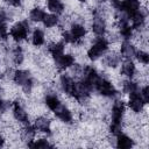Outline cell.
I'll list each match as a JSON object with an SVG mask.
<instances>
[{
	"instance_id": "6da1fadb",
	"label": "cell",
	"mask_w": 149,
	"mask_h": 149,
	"mask_svg": "<svg viewBox=\"0 0 149 149\" xmlns=\"http://www.w3.org/2000/svg\"><path fill=\"white\" fill-rule=\"evenodd\" d=\"M108 50V41L104 37H98L94 43L91 45V48L87 50V57L91 61L99 59L106 51Z\"/></svg>"
},
{
	"instance_id": "7a4b0ae2",
	"label": "cell",
	"mask_w": 149,
	"mask_h": 149,
	"mask_svg": "<svg viewBox=\"0 0 149 149\" xmlns=\"http://www.w3.org/2000/svg\"><path fill=\"white\" fill-rule=\"evenodd\" d=\"M10 37L15 42L24 41L29 34V23L28 21H19L10 28Z\"/></svg>"
},
{
	"instance_id": "3957f363",
	"label": "cell",
	"mask_w": 149,
	"mask_h": 149,
	"mask_svg": "<svg viewBox=\"0 0 149 149\" xmlns=\"http://www.w3.org/2000/svg\"><path fill=\"white\" fill-rule=\"evenodd\" d=\"M94 88L104 97H114L116 93L114 85L109 80H107L106 78H100V80L97 83Z\"/></svg>"
},
{
	"instance_id": "277c9868",
	"label": "cell",
	"mask_w": 149,
	"mask_h": 149,
	"mask_svg": "<svg viewBox=\"0 0 149 149\" xmlns=\"http://www.w3.org/2000/svg\"><path fill=\"white\" fill-rule=\"evenodd\" d=\"M144 105H147L142 97L140 95V90L137 92H134L132 94H129V100H128V106L130 107V109L135 113H141L143 111Z\"/></svg>"
},
{
	"instance_id": "5b68a950",
	"label": "cell",
	"mask_w": 149,
	"mask_h": 149,
	"mask_svg": "<svg viewBox=\"0 0 149 149\" xmlns=\"http://www.w3.org/2000/svg\"><path fill=\"white\" fill-rule=\"evenodd\" d=\"M92 30L97 36H104L106 33V22L102 19V15L99 13H94V19L92 22Z\"/></svg>"
},
{
	"instance_id": "8992f818",
	"label": "cell",
	"mask_w": 149,
	"mask_h": 149,
	"mask_svg": "<svg viewBox=\"0 0 149 149\" xmlns=\"http://www.w3.org/2000/svg\"><path fill=\"white\" fill-rule=\"evenodd\" d=\"M135 54H136L135 47L128 40H125L121 43V47H120V55H122L126 59H132L133 61V58H135Z\"/></svg>"
},
{
	"instance_id": "52a82bcc",
	"label": "cell",
	"mask_w": 149,
	"mask_h": 149,
	"mask_svg": "<svg viewBox=\"0 0 149 149\" xmlns=\"http://www.w3.org/2000/svg\"><path fill=\"white\" fill-rule=\"evenodd\" d=\"M59 83H61L62 90H63L66 94L71 95V94H72V91H73V87H74V80H73V78H72L70 74L64 73V74L61 76Z\"/></svg>"
},
{
	"instance_id": "ba28073f",
	"label": "cell",
	"mask_w": 149,
	"mask_h": 149,
	"mask_svg": "<svg viewBox=\"0 0 149 149\" xmlns=\"http://www.w3.org/2000/svg\"><path fill=\"white\" fill-rule=\"evenodd\" d=\"M13 116L19 122H22L26 125L28 123V113L19 102H15L13 106Z\"/></svg>"
},
{
	"instance_id": "9c48e42d",
	"label": "cell",
	"mask_w": 149,
	"mask_h": 149,
	"mask_svg": "<svg viewBox=\"0 0 149 149\" xmlns=\"http://www.w3.org/2000/svg\"><path fill=\"white\" fill-rule=\"evenodd\" d=\"M54 112H55L56 116H57L61 121H63L64 123H71V122H72V113H71V111H70L68 107L63 106L62 104H61V106H59L57 109H55Z\"/></svg>"
},
{
	"instance_id": "30bf717a",
	"label": "cell",
	"mask_w": 149,
	"mask_h": 149,
	"mask_svg": "<svg viewBox=\"0 0 149 149\" xmlns=\"http://www.w3.org/2000/svg\"><path fill=\"white\" fill-rule=\"evenodd\" d=\"M55 62H56V65L58 69H69L70 66H72L74 64V57L69 54H63L62 56L56 58Z\"/></svg>"
},
{
	"instance_id": "8fae6325",
	"label": "cell",
	"mask_w": 149,
	"mask_h": 149,
	"mask_svg": "<svg viewBox=\"0 0 149 149\" xmlns=\"http://www.w3.org/2000/svg\"><path fill=\"white\" fill-rule=\"evenodd\" d=\"M50 125H51V121H50L49 118H47V116H40V118H37L35 120L34 127L36 128L37 132L50 134Z\"/></svg>"
},
{
	"instance_id": "7c38bea8",
	"label": "cell",
	"mask_w": 149,
	"mask_h": 149,
	"mask_svg": "<svg viewBox=\"0 0 149 149\" xmlns=\"http://www.w3.org/2000/svg\"><path fill=\"white\" fill-rule=\"evenodd\" d=\"M141 7V3L139 0H123L122 1V12H125L128 17L139 10Z\"/></svg>"
},
{
	"instance_id": "4fadbf2b",
	"label": "cell",
	"mask_w": 149,
	"mask_h": 149,
	"mask_svg": "<svg viewBox=\"0 0 149 149\" xmlns=\"http://www.w3.org/2000/svg\"><path fill=\"white\" fill-rule=\"evenodd\" d=\"M116 136V143L115 146L118 148H121V149H128V148H132L134 146V140L132 137H129L128 135L126 134H122V133H119Z\"/></svg>"
},
{
	"instance_id": "5bb4252c",
	"label": "cell",
	"mask_w": 149,
	"mask_h": 149,
	"mask_svg": "<svg viewBox=\"0 0 149 149\" xmlns=\"http://www.w3.org/2000/svg\"><path fill=\"white\" fill-rule=\"evenodd\" d=\"M136 72V66L134 64V62L132 59H126L123 63H122V66H121V73L128 78H132L134 77Z\"/></svg>"
},
{
	"instance_id": "9a60e30c",
	"label": "cell",
	"mask_w": 149,
	"mask_h": 149,
	"mask_svg": "<svg viewBox=\"0 0 149 149\" xmlns=\"http://www.w3.org/2000/svg\"><path fill=\"white\" fill-rule=\"evenodd\" d=\"M120 61H121V56H120V54H118V52H115V51L108 54V55L104 58L105 65L108 66V68H112V69L116 68V66L120 64Z\"/></svg>"
},
{
	"instance_id": "2e32d148",
	"label": "cell",
	"mask_w": 149,
	"mask_h": 149,
	"mask_svg": "<svg viewBox=\"0 0 149 149\" xmlns=\"http://www.w3.org/2000/svg\"><path fill=\"white\" fill-rule=\"evenodd\" d=\"M29 79H30V74L27 70H17V71L14 72L13 80L15 81V84H17L20 86L24 85Z\"/></svg>"
},
{
	"instance_id": "e0dca14e",
	"label": "cell",
	"mask_w": 149,
	"mask_h": 149,
	"mask_svg": "<svg viewBox=\"0 0 149 149\" xmlns=\"http://www.w3.org/2000/svg\"><path fill=\"white\" fill-rule=\"evenodd\" d=\"M64 43L63 42H54L52 44H50L49 45V48H48V50H49V52L51 54V56L56 59V58H58L59 56H62L63 54H64Z\"/></svg>"
},
{
	"instance_id": "ac0fdd59",
	"label": "cell",
	"mask_w": 149,
	"mask_h": 149,
	"mask_svg": "<svg viewBox=\"0 0 149 149\" xmlns=\"http://www.w3.org/2000/svg\"><path fill=\"white\" fill-rule=\"evenodd\" d=\"M70 31H71V34L74 36V38H76L77 41H80V40L84 38L85 35H86V29H85V27H84L83 24H80V23H73V24L71 26Z\"/></svg>"
},
{
	"instance_id": "d6986e66",
	"label": "cell",
	"mask_w": 149,
	"mask_h": 149,
	"mask_svg": "<svg viewBox=\"0 0 149 149\" xmlns=\"http://www.w3.org/2000/svg\"><path fill=\"white\" fill-rule=\"evenodd\" d=\"M47 6H48L49 10L56 15L62 14L64 10V6L61 0H47Z\"/></svg>"
},
{
	"instance_id": "ffe728a7",
	"label": "cell",
	"mask_w": 149,
	"mask_h": 149,
	"mask_svg": "<svg viewBox=\"0 0 149 149\" xmlns=\"http://www.w3.org/2000/svg\"><path fill=\"white\" fill-rule=\"evenodd\" d=\"M44 104L51 111H55L61 106V101L56 94H47L44 98Z\"/></svg>"
},
{
	"instance_id": "44dd1931",
	"label": "cell",
	"mask_w": 149,
	"mask_h": 149,
	"mask_svg": "<svg viewBox=\"0 0 149 149\" xmlns=\"http://www.w3.org/2000/svg\"><path fill=\"white\" fill-rule=\"evenodd\" d=\"M30 148H38V149H47L52 148V144L47 139H38V140H30L27 144Z\"/></svg>"
},
{
	"instance_id": "7402d4cb",
	"label": "cell",
	"mask_w": 149,
	"mask_h": 149,
	"mask_svg": "<svg viewBox=\"0 0 149 149\" xmlns=\"http://www.w3.org/2000/svg\"><path fill=\"white\" fill-rule=\"evenodd\" d=\"M44 15H45V13L40 7H34L29 13V17L33 22H42Z\"/></svg>"
},
{
	"instance_id": "603a6c76",
	"label": "cell",
	"mask_w": 149,
	"mask_h": 149,
	"mask_svg": "<svg viewBox=\"0 0 149 149\" xmlns=\"http://www.w3.org/2000/svg\"><path fill=\"white\" fill-rule=\"evenodd\" d=\"M44 40H45V35L44 33L41 30V29H35L33 31V35H31V42L34 45L38 47V45H42L44 43Z\"/></svg>"
},
{
	"instance_id": "cb8c5ba5",
	"label": "cell",
	"mask_w": 149,
	"mask_h": 149,
	"mask_svg": "<svg viewBox=\"0 0 149 149\" xmlns=\"http://www.w3.org/2000/svg\"><path fill=\"white\" fill-rule=\"evenodd\" d=\"M43 24L45 26V27H48V28H52V27H55L58 22H59V19H58V16L56 15V14H45L44 15V17H43Z\"/></svg>"
},
{
	"instance_id": "d4e9b609",
	"label": "cell",
	"mask_w": 149,
	"mask_h": 149,
	"mask_svg": "<svg viewBox=\"0 0 149 149\" xmlns=\"http://www.w3.org/2000/svg\"><path fill=\"white\" fill-rule=\"evenodd\" d=\"M122 90H123V92L126 94L129 95V94L139 91V85H137V83H135L133 80H127V81H125L122 84Z\"/></svg>"
},
{
	"instance_id": "484cf974",
	"label": "cell",
	"mask_w": 149,
	"mask_h": 149,
	"mask_svg": "<svg viewBox=\"0 0 149 149\" xmlns=\"http://www.w3.org/2000/svg\"><path fill=\"white\" fill-rule=\"evenodd\" d=\"M12 59H13V62H14L15 64H17V65H20V64H22V63H23L24 55H23V52H22V49H21V48L16 47V48L14 49V51H13V56H12Z\"/></svg>"
},
{
	"instance_id": "4316f807",
	"label": "cell",
	"mask_w": 149,
	"mask_h": 149,
	"mask_svg": "<svg viewBox=\"0 0 149 149\" xmlns=\"http://www.w3.org/2000/svg\"><path fill=\"white\" fill-rule=\"evenodd\" d=\"M135 58H136L141 64H143V65H147L148 62H149V56H148L147 51H144V50L136 51V54H135Z\"/></svg>"
},
{
	"instance_id": "83f0119b",
	"label": "cell",
	"mask_w": 149,
	"mask_h": 149,
	"mask_svg": "<svg viewBox=\"0 0 149 149\" xmlns=\"http://www.w3.org/2000/svg\"><path fill=\"white\" fill-rule=\"evenodd\" d=\"M140 95L142 97L143 101H144L146 104H148V101H149V87H148L147 85L143 86V87L140 90Z\"/></svg>"
},
{
	"instance_id": "f1b7e54d",
	"label": "cell",
	"mask_w": 149,
	"mask_h": 149,
	"mask_svg": "<svg viewBox=\"0 0 149 149\" xmlns=\"http://www.w3.org/2000/svg\"><path fill=\"white\" fill-rule=\"evenodd\" d=\"M10 107V102L8 100L0 99V112H6Z\"/></svg>"
},
{
	"instance_id": "f546056e",
	"label": "cell",
	"mask_w": 149,
	"mask_h": 149,
	"mask_svg": "<svg viewBox=\"0 0 149 149\" xmlns=\"http://www.w3.org/2000/svg\"><path fill=\"white\" fill-rule=\"evenodd\" d=\"M8 5H10V6H14V7H16V6H20L21 5V0H5Z\"/></svg>"
},
{
	"instance_id": "4dcf8cb0",
	"label": "cell",
	"mask_w": 149,
	"mask_h": 149,
	"mask_svg": "<svg viewBox=\"0 0 149 149\" xmlns=\"http://www.w3.org/2000/svg\"><path fill=\"white\" fill-rule=\"evenodd\" d=\"M3 143H5V140H3V137L0 135V147H2V146H3Z\"/></svg>"
},
{
	"instance_id": "1f68e13d",
	"label": "cell",
	"mask_w": 149,
	"mask_h": 149,
	"mask_svg": "<svg viewBox=\"0 0 149 149\" xmlns=\"http://www.w3.org/2000/svg\"><path fill=\"white\" fill-rule=\"evenodd\" d=\"M78 1H80V2H85L86 0H78Z\"/></svg>"
}]
</instances>
